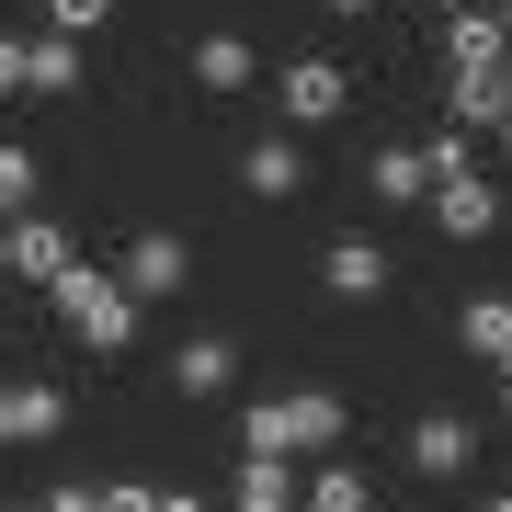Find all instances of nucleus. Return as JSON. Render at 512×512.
I'll return each mask as SVG.
<instances>
[{"label": "nucleus", "mask_w": 512, "mask_h": 512, "mask_svg": "<svg viewBox=\"0 0 512 512\" xmlns=\"http://www.w3.org/2000/svg\"><path fill=\"white\" fill-rule=\"evenodd\" d=\"M456 126L467 137H501L512 126V69H456Z\"/></svg>", "instance_id": "obj_10"}, {"label": "nucleus", "mask_w": 512, "mask_h": 512, "mask_svg": "<svg viewBox=\"0 0 512 512\" xmlns=\"http://www.w3.org/2000/svg\"><path fill=\"white\" fill-rule=\"evenodd\" d=\"M0 512H12V501H0Z\"/></svg>", "instance_id": "obj_34"}, {"label": "nucleus", "mask_w": 512, "mask_h": 512, "mask_svg": "<svg viewBox=\"0 0 512 512\" xmlns=\"http://www.w3.org/2000/svg\"><path fill=\"white\" fill-rule=\"evenodd\" d=\"M433 12H444V23H456V12H478V0H433Z\"/></svg>", "instance_id": "obj_27"}, {"label": "nucleus", "mask_w": 512, "mask_h": 512, "mask_svg": "<svg viewBox=\"0 0 512 512\" xmlns=\"http://www.w3.org/2000/svg\"><path fill=\"white\" fill-rule=\"evenodd\" d=\"M239 183H251L262 205H285L296 183H308V148H296V137H251V148H239Z\"/></svg>", "instance_id": "obj_8"}, {"label": "nucleus", "mask_w": 512, "mask_h": 512, "mask_svg": "<svg viewBox=\"0 0 512 512\" xmlns=\"http://www.w3.org/2000/svg\"><path fill=\"white\" fill-rule=\"evenodd\" d=\"M0 387H12V376H0Z\"/></svg>", "instance_id": "obj_33"}, {"label": "nucleus", "mask_w": 512, "mask_h": 512, "mask_svg": "<svg viewBox=\"0 0 512 512\" xmlns=\"http://www.w3.org/2000/svg\"><path fill=\"white\" fill-rule=\"evenodd\" d=\"M501 410H512V365H501Z\"/></svg>", "instance_id": "obj_29"}, {"label": "nucleus", "mask_w": 512, "mask_h": 512, "mask_svg": "<svg viewBox=\"0 0 512 512\" xmlns=\"http://www.w3.org/2000/svg\"><path fill=\"white\" fill-rule=\"evenodd\" d=\"M23 92H35V103H69L80 92V46L69 35H35V46H23Z\"/></svg>", "instance_id": "obj_13"}, {"label": "nucleus", "mask_w": 512, "mask_h": 512, "mask_svg": "<svg viewBox=\"0 0 512 512\" xmlns=\"http://www.w3.org/2000/svg\"><path fill=\"white\" fill-rule=\"evenodd\" d=\"M23 92V35H0V103Z\"/></svg>", "instance_id": "obj_24"}, {"label": "nucleus", "mask_w": 512, "mask_h": 512, "mask_svg": "<svg viewBox=\"0 0 512 512\" xmlns=\"http://www.w3.org/2000/svg\"><path fill=\"white\" fill-rule=\"evenodd\" d=\"M183 274H194V251H183L171 228H137V239H126V285H137V308H148V296H183Z\"/></svg>", "instance_id": "obj_5"}, {"label": "nucleus", "mask_w": 512, "mask_h": 512, "mask_svg": "<svg viewBox=\"0 0 512 512\" xmlns=\"http://www.w3.org/2000/svg\"><path fill=\"white\" fill-rule=\"evenodd\" d=\"M490 512H512V501H490Z\"/></svg>", "instance_id": "obj_32"}, {"label": "nucleus", "mask_w": 512, "mask_h": 512, "mask_svg": "<svg viewBox=\"0 0 512 512\" xmlns=\"http://www.w3.org/2000/svg\"><path fill=\"white\" fill-rule=\"evenodd\" d=\"M69 433V399H57L46 376H12L0 387V444H57Z\"/></svg>", "instance_id": "obj_4"}, {"label": "nucleus", "mask_w": 512, "mask_h": 512, "mask_svg": "<svg viewBox=\"0 0 512 512\" xmlns=\"http://www.w3.org/2000/svg\"><path fill=\"white\" fill-rule=\"evenodd\" d=\"M12 274H23V285H57V274H80V251H69V228H46V217H23V228H12Z\"/></svg>", "instance_id": "obj_11"}, {"label": "nucleus", "mask_w": 512, "mask_h": 512, "mask_svg": "<svg viewBox=\"0 0 512 512\" xmlns=\"http://www.w3.org/2000/svg\"><path fill=\"white\" fill-rule=\"evenodd\" d=\"M342 444V399L330 387H285V399H251L239 410V456H330Z\"/></svg>", "instance_id": "obj_1"}, {"label": "nucleus", "mask_w": 512, "mask_h": 512, "mask_svg": "<svg viewBox=\"0 0 512 512\" xmlns=\"http://www.w3.org/2000/svg\"><path fill=\"white\" fill-rule=\"evenodd\" d=\"M46 296H57V319H69L80 353H126L137 342V285L126 274H92V262H80V274H57Z\"/></svg>", "instance_id": "obj_2"}, {"label": "nucleus", "mask_w": 512, "mask_h": 512, "mask_svg": "<svg viewBox=\"0 0 512 512\" xmlns=\"http://www.w3.org/2000/svg\"><path fill=\"white\" fill-rule=\"evenodd\" d=\"M0 274H12V228H0Z\"/></svg>", "instance_id": "obj_28"}, {"label": "nucleus", "mask_w": 512, "mask_h": 512, "mask_svg": "<svg viewBox=\"0 0 512 512\" xmlns=\"http://www.w3.org/2000/svg\"><path fill=\"white\" fill-rule=\"evenodd\" d=\"M501 23H512V0H501Z\"/></svg>", "instance_id": "obj_30"}, {"label": "nucleus", "mask_w": 512, "mask_h": 512, "mask_svg": "<svg viewBox=\"0 0 512 512\" xmlns=\"http://www.w3.org/2000/svg\"><path fill=\"white\" fill-rule=\"evenodd\" d=\"M46 23L80 46V35H103V23H114V0H46Z\"/></svg>", "instance_id": "obj_21"}, {"label": "nucleus", "mask_w": 512, "mask_h": 512, "mask_svg": "<svg viewBox=\"0 0 512 512\" xmlns=\"http://www.w3.org/2000/svg\"><path fill=\"white\" fill-rule=\"evenodd\" d=\"M35 512H103V490H92V478H69V490H46Z\"/></svg>", "instance_id": "obj_22"}, {"label": "nucleus", "mask_w": 512, "mask_h": 512, "mask_svg": "<svg viewBox=\"0 0 512 512\" xmlns=\"http://www.w3.org/2000/svg\"><path fill=\"white\" fill-rule=\"evenodd\" d=\"M103 512H160V490H137V478H114V490H103Z\"/></svg>", "instance_id": "obj_23"}, {"label": "nucleus", "mask_w": 512, "mask_h": 512, "mask_svg": "<svg viewBox=\"0 0 512 512\" xmlns=\"http://www.w3.org/2000/svg\"><path fill=\"white\" fill-rule=\"evenodd\" d=\"M444 57H456V69H512V23L501 12H456L444 23Z\"/></svg>", "instance_id": "obj_12"}, {"label": "nucleus", "mask_w": 512, "mask_h": 512, "mask_svg": "<svg viewBox=\"0 0 512 512\" xmlns=\"http://www.w3.org/2000/svg\"><path fill=\"white\" fill-rule=\"evenodd\" d=\"M274 103H285V126H342V114H353V69H342V57H285Z\"/></svg>", "instance_id": "obj_3"}, {"label": "nucleus", "mask_w": 512, "mask_h": 512, "mask_svg": "<svg viewBox=\"0 0 512 512\" xmlns=\"http://www.w3.org/2000/svg\"><path fill=\"white\" fill-rule=\"evenodd\" d=\"M467 444H478L467 410H421V421H410V467H421V478H467Z\"/></svg>", "instance_id": "obj_6"}, {"label": "nucleus", "mask_w": 512, "mask_h": 512, "mask_svg": "<svg viewBox=\"0 0 512 512\" xmlns=\"http://www.w3.org/2000/svg\"><path fill=\"white\" fill-rule=\"evenodd\" d=\"M171 376H183V399H228V387H239V353H228V342H205V330H194V342L171 353Z\"/></svg>", "instance_id": "obj_14"}, {"label": "nucleus", "mask_w": 512, "mask_h": 512, "mask_svg": "<svg viewBox=\"0 0 512 512\" xmlns=\"http://www.w3.org/2000/svg\"><path fill=\"white\" fill-rule=\"evenodd\" d=\"M160 512H205V501H194V490H160Z\"/></svg>", "instance_id": "obj_25"}, {"label": "nucleus", "mask_w": 512, "mask_h": 512, "mask_svg": "<svg viewBox=\"0 0 512 512\" xmlns=\"http://www.w3.org/2000/svg\"><path fill=\"white\" fill-rule=\"evenodd\" d=\"M23 217H35V148L0 137V228H23Z\"/></svg>", "instance_id": "obj_19"}, {"label": "nucleus", "mask_w": 512, "mask_h": 512, "mask_svg": "<svg viewBox=\"0 0 512 512\" xmlns=\"http://www.w3.org/2000/svg\"><path fill=\"white\" fill-rule=\"evenodd\" d=\"M433 228L444 239H490L501 228V194L478 183V171H456V183H433Z\"/></svg>", "instance_id": "obj_7"}, {"label": "nucleus", "mask_w": 512, "mask_h": 512, "mask_svg": "<svg viewBox=\"0 0 512 512\" xmlns=\"http://www.w3.org/2000/svg\"><path fill=\"white\" fill-rule=\"evenodd\" d=\"M308 512H365V478H353V467H319L308 478Z\"/></svg>", "instance_id": "obj_20"}, {"label": "nucleus", "mask_w": 512, "mask_h": 512, "mask_svg": "<svg viewBox=\"0 0 512 512\" xmlns=\"http://www.w3.org/2000/svg\"><path fill=\"white\" fill-rule=\"evenodd\" d=\"M501 148H512V126H501Z\"/></svg>", "instance_id": "obj_31"}, {"label": "nucleus", "mask_w": 512, "mask_h": 512, "mask_svg": "<svg viewBox=\"0 0 512 512\" xmlns=\"http://www.w3.org/2000/svg\"><path fill=\"white\" fill-rule=\"evenodd\" d=\"M228 512H308V490H296V467H285V456H239Z\"/></svg>", "instance_id": "obj_9"}, {"label": "nucleus", "mask_w": 512, "mask_h": 512, "mask_svg": "<svg viewBox=\"0 0 512 512\" xmlns=\"http://www.w3.org/2000/svg\"><path fill=\"white\" fill-rule=\"evenodd\" d=\"M194 80H205V92H251V46H239V35H205L194 46Z\"/></svg>", "instance_id": "obj_18"}, {"label": "nucleus", "mask_w": 512, "mask_h": 512, "mask_svg": "<svg viewBox=\"0 0 512 512\" xmlns=\"http://www.w3.org/2000/svg\"><path fill=\"white\" fill-rule=\"evenodd\" d=\"M330 12H342V23H365V12H376V0H330Z\"/></svg>", "instance_id": "obj_26"}, {"label": "nucleus", "mask_w": 512, "mask_h": 512, "mask_svg": "<svg viewBox=\"0 0 512 512\" xmlns=\"http://www.w3.org/2000/svg\"><path fill=\"white\" fill-rule=\"evenodd\" d=\"M319 274H330V296H387V251H376V239H330Z\"/></svg>", "instance_id": "obj_15"}, {"label": "nucleus", "mask_w": 512, "mask_h": 512, "mask_svg": "<svg viewBox=\"0 0 512 512\" xmlns=\"http://www.w3.org/2000/svg\"><path fill=\"white\" fill-rule=\"evenodd\" d=\"M365 183H376L387 205H433V160H421V148H376Z\"/></svg>", "instance_id": "obj_16"}, {"label": "nucleus", "mask_w": 512, "mask_h": 512, "mask_svg": "<svg viewBox=\"0 0 512 512\" xmlns=\"http://www.w3.org/2000/svg\"><path fill=\"white\" fill-rule=\"evenodd\" d=\"M467 353H478V365H512V296H467Z\"/></svg>", "instance_id": "obj_17"}]
</instances>
